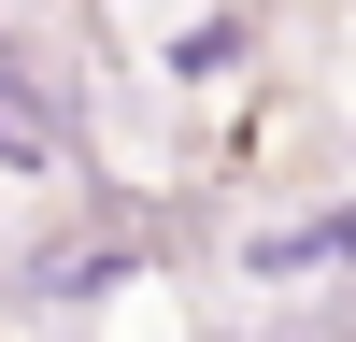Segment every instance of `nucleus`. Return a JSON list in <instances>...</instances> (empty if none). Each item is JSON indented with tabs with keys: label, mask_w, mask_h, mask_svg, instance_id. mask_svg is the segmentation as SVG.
I'll return each mask as SVG.
<instances>
[{
	"label": "nucleus",
	"mask_w": 356,
	"mask_h": 342,
	"mask_svg": "<svg viewBox=\"0 0 356 342\" xmlns=\"http://www.w3.org/2000/svg\"><path fill=\"white\" fill-rule=\"evenodd\" d=\"M86 157V114L57 72H29L15 43H0V171H72Z\"/></svg>",
	"instance_id": "f257e3e1"
},
{
	"label": "nucleus",
	"mask_w": 356,
	"mask_h": 342,
	"mask_svg": "<svg viewBox=\"0 0 356 342\" xmlns=\"http://www.w3.org/2000/svg\"><path fill=\"white\" fill-rule=\"evenodd\" d=\"M243 271L271 285V300H285V285H314V271H356V200H328V214H285V228H257V243H243Z\"/></svg>",
	"instance_id": "f03ea898"
},
{
	"label": "nucleus",
	"mask_w": 356,
	"mask_h": 342,
	"mask_svg": "<svg viewBox=\"0 0 356 342\" xmlns=\"http://www.w3.org/2000/svg\"><path fill=\"white\" fill-rule=\"evenodd\" d=\"M143 285V243H57L43 271H29V314H100Z\"/></svg>",
	"instance_id": "7ed1b4c3"
},
{
	"label": "nucleus",
	"mask_w": 356,
	"mask_h": 342,
	"mask_svg": "<svg viewBox=\"0 0 356 342\" xmlns=\"http://www.w3.org/2000/svg\"><path fill=\"white\" fill-rule=\"evenodd\" d=\"M157 72H171V86H228V72H257V15H186V28H157Z\"/></svg>",
	"instance_id": "20e7f679"
}]
</instances>
